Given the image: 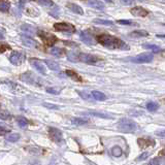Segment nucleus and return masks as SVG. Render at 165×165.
Listing matches in <instances>:
<instances>
[{"mask_svg":"<svg viewBox=\"0 0 165 165\" xmlns=\"http://www.w3.org/2000/svg\"><path fill=\"white\" fill-rule=\"evenodd\" d=\"M129 35H130L131 37H146V36H148L149 33L146 30H135L133 32H131Z\"/></svg>","mask_w":165,"mask_h":165,"instance_id":"nucleus-20","label":"nucleus"},{"mask_svg":"<svg viewBox=\"0 0 165 165\" xmlns=\"http://www.w3.org/2000/svg\"><path fill=\"white\" fill-rule=\"evenodd\" d=\"M91 95L95 100H98V101H103V100L107 99V96H105L104 93L100 92V91H92Z\"/></svg>","mask_w":165,"mask_h":165,"instance_id":"nucleus-19","label":"nucleus"},{"mask_svg":"<svg viewBox=\"0 0 165 165\" xmlns=\"http://www.w3.org/2000/svg\"><path fill=\"white\" fill-rule=\"evenodd\" d=\"M21 135L19 133H7V135L5 136L7 141H10V143H16L20 139Z\"/></svg>","mask_w":165,"mask_h":165,"instance_id":"nucleus-21","label":"nucleus"},{"mask_svg":"<svg viewBox=\"0 0 165 165\" xmlns=\"http://www.w3.org/2000/svg\"><path fill=\"white\" fill-rule=\"evenodd\" d=\"M67 8H69L72 13H74L76 14H84V10L82 8L79 6V5L75 3H67Z\"/></svg>","mask_w":165,"mask_h":165,"instance_id":"nucleus-16","label":"nucleus"},{"mask_svg":"<svg viewBox=\"0 0 165 165\" xmlns=\"http://www.w3.org/2000/svg\"><path fill=\"white\" fill-rule=\"evenodd\" d=\"M55 30L60 31V32H65V33H74L75 32V27L69 23H56L54 25Z\"/></svg>","mask_w":165,"mask_h":165,"instance_id":"nucleus-4","label":"nucleus"},{"mask_svg":"<svg viewBox=\"0 0 165 165\" xmlns=\"http://www.w3.org/2000/svg\"><path fill=\"white\" fill-rule=\"evenodd\" d=\"M37 34H38V36L42 39V41H45L46 45H48V46H53L56 41L58 40L55 35H53V34L49 33V32H46V31H38Z\"/></svg>","mask_w":165,"mask_h":165,"instance_id":"nucleus-5","label":"nucleus"},{"mask_svg":"<svg viewBox=\"0 0 165 165\" xmlns=\"http://www.w3.org/2000/svg\"><path fill=\"white\" fill-rule=\"evenodd\" d=\"M45 63L46 64V66H48L51 70H55V71H58V70L60 69V65H59L57 62L54 61V60H49V59H46Z\"/></svg>","mask_w":165,"mask_h":165,"instance_id":"nucleus-18","label":"nucleus"},{"mask_svg":"<svg viewBox=\"0 0 165 165\" xmlns=\"http://www.w3.org/2000/svg\"><path fill=\"white\" fill-rule=\"evenodd\" d=\"M43 107H48L50 108V110H58V105H55V104H50V103H43Z\"/></svg>","mask_w":165,"mask_h":165,"instance_id":"nucleus-38","label":"nucleus"},{"mask_svg":"<svg viewBox=\"0 0 165 165\" xmlns=\"http://www.w3.org/2000/svg\"><path fill=\"white\" fill-rule=\"evenodd\" d=\"M130 13L135 17H140V18H144L149 14V11L141 6H135L133 8H131Z\"/></svg>","mask_w":165,"mask_h":165,"instance_id":"nucleus-10","label":"nucleus"},{"mask_svg":"<svg viewBox=\"0 0 165 165\" xmlns=\"http://www.w3.org/2000/svg\"><path fill=\"white\" fill-rule=\"evenodd\" d=\"M148 165H160V159L159 158H154L149 162Z\"/></svg>","mask_w":165,"mask_h":165,"instance_id":"nucleus-36","label":"nucleus"},{"mask_svg":"<svg viewBox=\"0 0 165 165\" xmlns=\"http://www.w3.org/2000/svg\"><path fill=\"white\" fill-rule=\"evenodd\" d=\"M78 61H82L87 64H97L101 61V59L97 56L91 55V54H79L78 55Z\"/></svg>","mask_w":165,"mask_h":165,"instance_id":"nucleus-6","label":"nucleus"},{"mask_svg":"<svg viewBox=\"0 0 165 165\" xmlns=\"http://www.w3.org/2000/svg\"><path fill=\"white\" fill-rule=\"evenodd\" d=\"M37 2L40 5L46 6V7H51V6H53V4H54L52 0H37Z\"/></svg>","mask_w":165,"mask_h":165,"instance_id":"nucleus-31","label":"nucleus"},{"mask_svg":"<svg viewBox=\"0 0 165 165\" xmlns=\"http://www.w3.org/2000/svg\"><path fill=\"white\" fill-rule=\"evenodd\" d=\"M111 155H113L114 157H120V156H122L123 151H122V149H121L119 146H115V147L111 148Z\"/></svg>","mask_w":165,"mask_h":165,"instance_id":"nucleus-24","label":"nucleus"},{"mask_svg":"<svg viewBox=\"0 0 165 165\" xmlns=\"http://www.w3.org/2000/svg\"><path fill=\"white\" fill-rule=\"evenodd\" d=\"M46 92L54 94V95H58V94H60V90H56L54 88H48V89H46Z\"/></svg>","mask_w":165,"mask_h":165,"instance_id":"nucleus-37","label":"nucleus"},{"mask_svg":"<svg viewBox=\"0 0 165 165\" xmlns=\"http://www.w3.org/2000/svg\"><path fill=\"white\" fill-rule=\"evenodd\" d=\"M21 40H22V43L28 48H34L36 46V42H35L34 39H32L31 37L29 36H26V35H22L21 36Z\"/></svg>","mask_w":165,"mask_h":165,"instance_id":"nucleus-13","label":"nucleus"},{"mask_svg":"<svg viewBox=\"0 0 165 165\" xmlns=\"http://www.w3.org/2000/svg\"><path fill=\"white\" fill-rule=\"evenodd\" d=\"M79 37H81L82 41H84L85 43H87V45H89V46H92L95 43L92 35H91L90 33H88L87 31H82L81 33V35H79Z\"/></svg>","mask_w":165,"mask_h":165,"instance_id":"nucleus-12","label":"nucleus"},{"mask_svg":"<svg viewBox=\"0 0 165 165\" xmlns=\"http://www.w3.org/2000/svg\"><path fill=\"white\" fill-rule=\"evenodd\" d=\"M97 41L105 48L110 50H128L129 46L120 38H117L110 34H100L96 36Z\"/></svg>","mask_w":165,"mask_h":165,"instance_id":"nucleus-1","label":"nucleus"},{"mask_svg":"<svg viewBox=\"0 0 165 165\" xmlns=\"http://www.w3.org/2000/svg\"><path fill=\"white\" fill-rule=\"evenodd\" d=\"M118 23H119V24H122V25H127V26L134 25V23H132L131 21H129V20H119Z\"/></svg>","mask_w":165,"mask_h":165,"instance_id":"nucleus-34","label":"nucleus"},{"mask_svg":"<svg viewBox=\"0 0 165 165\" xmlns=\"http://www.w3.org/2000/svg\"><path fill=\"white\" fill-rule=\"evenodd\" d=\"M50 53H51L53 56H56V57H62V56L65 54V51L60 48H52Z\"/></svg>","mask_w":165,"mask_h":165,"instance_id":"nucleus-22","label":"nucleus"},{"mask_svg":"<svg viewBox=\"0 0 165 165\" xmlns=\"http://www.w3.org/2000/svg\"><path fill=\"white\" fill-rule=\"evenodd\" d=\"M49 131V136L50 138L56 143H60L62 140H63V134H62V131L59 130L57 128L54 127H50L48 129Z\"/></svg>","mask_w":165,"mask_h":165,"instance_id":"nucleus-7","label":"nucleus"},{"mask_svg":"<svg viewBox=\"0 0 165 165\" xmlns=\"http://www.w3.org/2000/svg\"><path fill=\"white\" fill-rule=\"evenodd\" d=\"M105 1H107V2H111V3H113V2H114V0H105Z\"/></svg>","mask_w":165,"mask_h":165,"instance_id":"nucleus-41","label":"nucleus"},{"mask_svg":"<svg viewBox=\"0 0 165 165\" xmlns=\"http://www.w3.org/2000/svg\"><path fill=\"white\" fill-rule=\"evenodd\" d=\"M153 58H154V55L152 53H143V54H139L137 56H135L131 59V61L133 63H138V64H141V63H150Z\"/></svg>","mask_w":165,"mask_h":165,"instance_id":"nucleus-3","label":"nucleus"},{"mask_svg":"<svg viewBox=\"0 0 165 165\" xmlns=\"http://www.w3.org/2000/svg\"><path fill=\"white\" fill-rule=\"evenodd\" d=\"M27 1H30V0H21V2H27Z\"/></svg>","mask_w":165,"mask_h":165,"instance_id":"nucleus-42","label":"nucleus"},{"mask_svg":"<svg viewBox=\"0 0 165 165\" xmlns=\"http://www.w3.org/2000/svg\"><path fill=\"white\" fill-rule=\"evenodd\" d=\"M70 122L75 126H82V125H85V124L89 123L90 121L88 118H72Z\"/></svg>","mask_w":165,"mask_h":165,"instance_id":"nucleus-17","label":"nucleus"},{"mask_svg":"<svg viewBox=\"0 0 165 165\" xmlns=\"http://www.w3.org/2000/svg\"><path fill=\"white\" fill-rule=\"evenodd\" d=\"M25 60V56L20 52H13L10 56V61L14 65H20Z\"/></svg>","mask_w":165,"mask_h":165,"instance_id":"nucleus-9","label":"nucleus"},{"mask_svg":"<svg viewBox=\"0 0 165 165\" xmlns=\"http://www.w3.org/2000/svg\"><path fill=\"white\" fill-rule=\"evenodd\" d=\"M17 121H18L19 125H20L22 128H24V127H26V126L28 125V120L26 119V118H24V117H19V118L17 119Z\"/></svg>","mask_w":165,"mask_h":165,"instance_id":"nucleus-30","label":"nucleus"},{"mask_svg":"<svg viewBox=\"0 0 165 165\" xmlns=\"http://www.w3.org/2000/svg\"><path fill=\"white\" fill-rule=\"evenodd\" d=\"M134 0H120V2L124 5H131Z\"/></svg>","mask_w":165,"mask_h":165,"instance_id":"nucleus-40","label":"nucleus"},{"mask_svg":"<svg viewBox=\"0 0 165 165\" xmlns=\"http://www.w3.org/2000/svg\"><path fill=\"white\" fill-rule=\"evenodd\" d=\"M10 2L5 1V0H1V1H0V11H2V13H7V11L10 10Z\"/></svg>","mask_w":165,"mask_h":165,"instance_id":"nucleus-23","label":"nucleus"},{"mask_svg":"<svg viewBox=\"0 0 165 165\" xmlns=\"http://www.w3.org/2000/svg\"><path fill=\"white\" fill-rule=\"evenodd\" d=\"M150 156V152H143V154L139 155L137 157V161H141V160H146L147 158H148Z\"/></svg>","mask_w":165,"mask_h":165,"instance_id":"nucleus-33","label":"nucleus"},{"mask_svg":"<svg viewBox=\"0 0 165 165\" xmlns=\"http://www.w3.org/2000/svg\"><path fill=\"white\" fill-rule=\"evenodd\" d=\"M50 165H51V164H50Z\"/></svg>","mask_w":165,"mask_h":165,"instance_id":"nucleus-44","label":"nucleus"},{"mask_svg":"<svg viewBox=\"0 0 165 165\" xmlns=\"http://www.w3.org/2000/svg\"><path fill=\"white\" fill-rule=\"evenodd\" d=\"M21 79L23 82H27V84H30V85H36V81H37V78L35 75L32 74L31 72H26V73H23L21 75Z\"/></svg>","mask_w":165,"mask_h":165,"instance_id":"nucleus-11","label":"nucleus"},{"mask_svg":"<svg viewBox=\"0 0 165 165\" xmlns=\"http://www.w3.org/2000/svg\"><path fill=\"white\" fill-rule=\"evenodd\" d=\"M66 74L68 75V76H70V78H71L72 79H74L75 82H82V81L81 76H79L75 71H73V70H67Z\"/></svg>","mask_w":165,"mask_h":165,"instance_id":"nucleus-26","label":"nucleus"},{"mask_svg":"<svg viewBox=\"0 0 165 165\" xmlns=\"http://www.w3.org/2000/svg\"><path fill=\"white\" fill-rule=\"evenodd\" d=\"M78 55L79 54H78V53H75V52H68L67 53V58H68V60H70L71 62H78Z\"/></svg>","mask_w":165,"mask_h":165,"instance_id":"nucleus-28","label":"nucleus"},{"mask_svg":"<svg viewBox=\"0 0 165 165\" xmlns=\"http://www.w3.org/2000/svg\"><path fill=\"white\" fill-rule=\"evenodd\" d=\"M0 38H3V34H2L1 32H0Z\"/></svg>","mask_w":165,"mask_h":165,"instance_id":"nucleus-43","label":"nucleus"},{"mask_svg":"<svg viewBox=\"0 0 165 165\" xmlns=\"http://www.w3.org/2000/svg\"><path fill=\"white\" fill-rule=\"evenodd\" d=\"M6 50H10V46L5 45V43H1L0 42V53H4Z\"/></svg>","mask_w":165,"mask_h":165,"instance_id":"nucleus-35","label":"nucleus"},{"mask_svg":"<svg viewBox=\"0 0 165 165\" xmlns=\"http://www.w3.org/2000/svg\"><path fill=\"white\" fill-rule=\"evenodd\" d=\"M93 23L95 24H99V25H104V26H113L114 23L111 21L108 20H102V19H95L93 20Z\"/></svg>","mask_w":165,"mask_h":165,"instance_id":"nucleus-27","label":"nucleus"},{"mask_svg":"<svg viewBox=\"0 0 165 165\" xmlns=\"http://www.w3.org/2000/svg\"><path fill=\"white\" fill-rule=\"evenodd\" d=\"M144 49H149V50H152L153 52H155V53H158V52H160L161 51V49L159 48L158 46H155V45H143V46Z\"/></svg>","mask_w":165,"mask_h":165,"instance_id":"nucleus-32","label":"nucleus"},{"mask_svg":"<svg viewBox=\"0 0 165 165\" xmlns=\"http://www.w3.org/2000/svg\"><path fill=\"white\" fill-rule=\"evenodd\" d=\"M88 5L89 6H91L92 8H95V10H104V3L103 2H101L100 0H89L88 1Z\"/></svg>","mask_w":165,"mask_h":165,"instance_id":"nucleus-14","label":"nucleus"},{"mask_svg":"<svg viewBox=\"0 0 165 165\" xmlns=\"http://www.w3.org/2000/svg\"><path fill=\"white\" fill-rule=\"evenodd\" d=\"M159 108V104L157 102L155 101H150L147 103V110H148L149 111H156Z\"/></svg>","mask_w":165,"mask_h":165,"instance_id":"nucleus-25","label":"nucleus"},{"mask_svg":"<svg viewBox=\"0 0 165 165\" xmlns=\"http://www.w3.org/2000/svg\"><path fill=\"white\" fill-rule=\"evenodd\" d=\"M21 29H22L23 31H25L26 33H34V28L32 27L31 25H28V24H24V25H22V27H21Z\"/></svg>","mask_w":165,"mask_h":165,"instance_id":"nucleus-29","label":"nucleus"},{"mask_svg":"<svg viewBox=\"0 0 165 165\" xmlns=\"http://www.w3.org/2000/svg\"><path fill=\"white\" fill-rule=\"evenodd\" d=\"M29 62H30L31 65L33 66L38 72L41 73V74H46V68L45 64L42 63V61L38 60L36 58H31L30 60H29Z\"/></svg>","mask_w":165,"mask_h":165,"instance_id":"nucleus-8","label":"nucleus"},{"mask_svg":"<svg viewBox=\"0 0 165 165\" xmlns=\"http://www.w3.org/2000/svg\"><path fill=\"white\" fill-rule=\"evenodd\" d=\"M85 115H90V116L102 118V119H113L111 115L107 113H102V111H87V113H85Z\"/></svg>","mask_w":165,"mask_h":165,"instance_id":"nucleus-15","label":"nucleus"},{"mask_svg":"<svg viewBox=\"0 0 165 165\" xmlns=\"http://www.w3.org/2000/svg\"><path fill=\"white\" fill-rule=\"evenodd\" d=\"M117 127L120 131L125 132V133H133L137 130L138 126L136 122H134L133 120L127 119V118H123L121 119L117 124Z\"/></svg>","mask_w":165,"mask_h":165,"instance_id":"nucleus-2","label":"nucleus"},{"mask_svg":"<svg viewBox=\"0 0 165 165\" xmlns=\"http://www.w3.org/2000/svg\"><path fill=\"white\" fill-rule=\"evenodd\" d=\"M7 133H10V130H8L7 128L0 126V135H4V134H7Z\"/></svg>","mask_w":165,"mask_h":165,"instance_id":"nucleus-39","label":"nucleus"}]
</instances>
